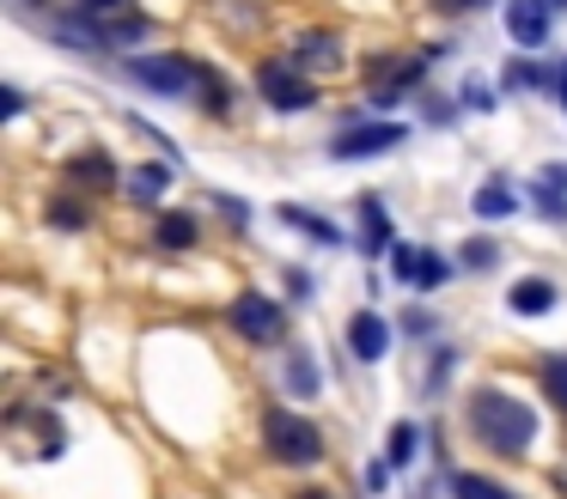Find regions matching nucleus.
Returning a JSON list of instances; mask_svg holds the SVG:
<instances>
[{
    "instance_id": "1",
    "label": "nucleus",
    "mask_w": 567,
    "mask_h": 499,
    "mask_svg": "<svg viewBox=\"0 0 567 499\" xmlns=\"http://www.w3.org/2000/svg\"><path fill=\"white\" fill-rule=\"evenodd\" d=\"M457 420H464L470 445L488 450L494 462H530L543 445V414L506 384H470Z\"/></svg>"
},
{
    "instance_id": "2",
    "label": "nucleus",
    "mask_w": 567,
    "mask_h": 499,
    "mask_svg": "<svg viewBox=\"0 0 567 499\" xmlns=\"http://www.w3.org/2000/svg\"><path fill=\"white\" fill-rule=\"evenodd\" d=\"M257 450H262V462H269V469L311 475L323 457H330V433H323L306 408H293V402H262V414H257Z\"/></svg>"
},
{
    "instance_id": "3",
    "label": "nucleus",
    "mask_w": 567,
    "mask_h": 499,
    "mask_svg": "<svg viewBox=\"0 0 567 499\" xmlns=\"http://www.w3.org/2000/svg\"><path fill=\"white\" fill-rule=\"evenodd\" d=\"M445 55V43H421V49H372L367 61H360V80H367V110L372 116H391L396 104H409V97L427 85L433 61Z\"/></svg>"
},
{
    "instance_id": "4",
    "label": "nucleus",
    "mask_w": 567,
    "mask_h": 499,
    "mask_svg": "<svg viewBox=\"0 0 567 499\" xmlns=\"http://www.w3.org/2000/svg\"><path fill=\"white\" fill-rule=\"evenodd\" d=\"M250 92H257V104L275 110V116H311V110L323 104L318 73H306L293 55H287V49L257 55V67H250Z\"/></svg>"
},
{
    "instance_id": "5",
    "label": "nucleus",
    "mask_w": 567,
    "mask_h": 499,
    "mask_svg": "<svg viewBox=\"0 0 567 499\" xmlns=\"http://www.w3.org/2000/svg\"><path fill=\"white\" fill-rule=\"evenodd\" d=\"M196 73H202V55H189V49H135V55L116 61L123 85H135L147 97H172V104H184L196 92Z\"/></svg>"
},
{
    "instance_id": "6",
    "label": "nucleus",
    "mask_w": 567,
    "mask_h": 499,
    "mask_svg": "<svg viewBox=\"0 0 567 499\" xmlns=\"http://www.w3.org/2000/svg\"><path fill=\"white\" fill-rule=\"evenodd\" d=\"M396 146H409V122L372 116V110H348V116H336L330 141H323V158L330 165H367V158H384Z\"/></svg>"
},
{
    "instance_id": "7",
    "label": "nucleus",
    "mask_w": 567,
    "mask_h": 499,
    "mask_svg": "<svg viewBox=\"0 0 567 499\" xmlns=\"http://www.w3.org/2000/svg\"><path fill=\"white\" fill-rule=\"evenodd\" d=\"M226 335L245 341V347L269 353V347H287V299H275V292L262 287H238L233 299H226Z\"/></svg>"
},
{
    "instance_id": "8",
    "label": "nucleus",
    "mask_w": 567,
    "mask_h": 499,
    "mask_svg": "<svg viewBox=\"0 0 567 499\" xmlns=\"http://www.w3.org/2000/svg\"><path fill=\"white\" fill-rule=\"evenodd\" d=\"M123 177H128V170L116 165V153H111V146H99V141L74 146V153L62 158V183H68V189H80V195H92V201L116 195V189H123Z\"/></svg>"
},
{
    "instance_id": "9",
    "label": "nucleus",
    "mask_w": 567,
    "mask_h": 499,
    "mask_svg": "<svg viewBox=\"0 0 567 499\" xmlns=\"http://www.w3.org/2000/svg\"><path fill=\"white\" fill-rule=\"evenodd\" d=\"M555 19H561V12H555L549 0H501V31L518 55H543L549 37H555Z\"/></svg>"
},
{
    "instance_id": "10",
    "label": "nucleus",
    "mask_w": 567,
    "mask_h": 499,
    "mask_svg": "<svg viewBox=\"0 0 567 499\" xmlns=\"http://www.w3.org/2000/svg\"><path fill=\"white\" fill-rule=\"evenodd\" d=\"M238 104H245L238 80L220 67V61L202 55V73H196V92H189V110H196L202 122H214V128H233V122H238Z\"/></svg>"
},
{
    "instance_id": "11",
    "label": "nucleus",
    "mask_w": 567,
    "mask_h": 499,
    "mask_svg": "<svg viewBox=\"0 0 567 499\" xmlns=\"http://www.w3.org/2000/svg\"><path fill=\"white\" fill-rule=\"evenodd\" d=\"M403 341V329L391 323V316L379 311V304H360V311H348V323H342V347L354 353L360 365H379V360H391V347Z\"/></svg>"
},
{
    "instance_id": "12",
    "label": "nucleus",
    "mask_w": 567,
    "mask_h": 499,
    "mask_svg": "<svg viewBox=\"0 0 567 499\" xmlns=\"http://www.w3.org/2000/svg\"><path fill=\"white\" fill-rule=\"evenodd\" d=\"M384 262H391V280H396V287H409V292H440L445 280L457 274V262H445L440 250H427V243H403V238L391 243Z\"/></svg>"
},
{
    "instance_id": "13",
    "label": "nucleus",
    "mask_w": 567,
    "mask_h": 499,
    "mask_svg": "<svg viewBox=\"0 0 567 499\" xmlns=\"http://www.w3.org/2000/svg\"><path fill=\"white\" fill-rule=\"evenodd\" d=\"M287 55L299 61L306 73H342L348 67V37L336 31V24H299L293 37H287Z\"/></svg>"
},
{
    "instance_id": "14",
    "label": "nucleus",
    "mask_w": 567,
    "mask_h": 499,
    "mask_svg": "<svg viewBox=\"0 0 567 499\" xmlns=\"http://www.w3.org/2000/svg\"><path fill=\"white\" fill-rule=\"evenodd\" d=\"M202 238H208V226H202L196 207H159V214L147 219V243L159 256H196Z\"/></svg>"
},
{
    "instance_id": "15",
    "label": "nucleus",
    "mask_w": 567,
    "mask_h": 499,
    "mask_svg": "<svg viewBox=\"0 0 567 499\" xmlns=\"http://www.w3.org/2000/svg\"><path fill=\"white\" fill-rule=\"evenodd\" d=\"M172 183H177L172 158H141V165H128V177H123V201L135 207V214H159V207H172L165 201Z\"/></svg>"
},
{
    "instance_id": "16",
    "label": "nucleus",
    "mask_w": 567,
    "mask_h": 499,
    "mask_svg": "<svg viewBox=\"0 0 567 499\" xmlns=\"http://www.w3.org/2000/svg\"><path fill=\"white\" fill-rule=\"evenodd\" d=\"M38 214H43V226L62 231V238H80V231L99 226V201H92V195H80V189H68V183H62V189L43 195Z\"/></svg>"
},
{
    "instance_id": "17",
    "label": "nucleus",
    "mask_w": 567,
    "mask_h": 499,
    "mask_svg": "<svg viewBox=\"0 0 567 499\" xmlns=\"http://www.w3.org/2000/svg\"><path fill=\"white\" fill-rule=\"evenodd\" d=\"M506 311H513L518 323L555 316V311H561V280H555V274H518L513 287H506Z\"/></svg>"
},
{
    "instance_id": "18",
    "label": "nucleus",
    "mask_w": 567,
    "mask_h": 499,
    "mask_svg": "<svg viewBox=\"0 0 567 499\" xmlns=\"http://www.w3.org/2000/svg\"><path fill=\"white\" fill-rule=\"evenodd\" d=\"M354 226H360V256H391L396 226H391V207H384L379 189H367L354 201Z\"/></svg>"
},
{
    "instance_id": "19",
    "label": "nucleus",
    "mask_w": 567,
    "mask_h": 499,
    "mask_svg": "<svg viewBox=\"0 0 567 499\" xmlns=\"http://www.w3.org/2000/svg\"><path fill=\"white\" fill-rule=\"evenodd\" d=\"M530 384H537L543 408H549L555 420H567V347H543L537 360H530Z\"/></svg>"
},
{
    "instance_id": "20",
    "label": "nucleus",
    "mask_w": 567,
    "mask_h": 499,
    "mask_svg": "<svg viewBox=\"0 0 567 499\" xmlns=\"http://www.w3.org/2000/svg\"><path fill=\"white\" fill-rule=\"evenodd\" d=\"M530 214L549 219V226H567V165L561 158L537 165V177H530Z\"/></svg>"
},
{
    "instance_id": "21",
    "label": "nucleus",
    "mask_w": 567,
    "mask_h": 499,
    "mask_svg": "<svg viewBox=\"0 0 567 499\" xmlns=\"http://www.w3.org/2000/svg\"><path fill=\"white\" fill-rule=\"evenodd\" d=\"M281 389L293 402H311L323 389V372H318V353L306 347V341H293V347L281 353Z\"/></svg>"
},
{
    "instance_id": "22",
    "label": "nucleus",
    "mask_w": 567,
    "mask_h": 499,
    "mask_svg": "<svg viewBox=\"0 0 567 499\" xmlns=\"http://www.w3.org/2000/svg\"><path fill=\"white\" fill-rule=\"evenodd\" d=\"M555 73H561V67H549L543 55H506V67H501V92H506V97L555 92Z\"/></svg>"
},
{
    "instance_id": "23",
    "label": "nucleus",
    "mask_w": 567,
    "mask_h": 499,
    "mask_svg": "<svg viewBox=\"0 0 567 499\" xmlns=\"http://www.w3.org/2000/svg\"><path fill=\"white\" fill-rule=\"evenodd\" d=\"M518 189H513V177H501V170H494V177H482L476 189H470V214L476 219H513L518 214Z\"/></svg>"
},
{
    "instance_id": "24",
    "label": "nucleus",
    "mask_w": 567,
    "mask_h": 499,
    "mask_svg": "<svg viewBox=\"0 0 567 499\" xmlns=\"http://www.w3.org/2000/svg\"><path fill=\"white\" fill-rule=\"evenodd\" d=\"M452 372H457V347H452V341H427V360H421L415 396H421V402H440L445 384H452Z\"/></svg>"
},
{
    "instance_id": "25",
    "label": "nucleus",
    "mask_w": 567,
    "mask_h": 499,
    "mask_svg": "<svg viewBox=\"0 0 567 499\" xmlns=\"http://www.w3.org/2000/svg\"><path fill=\"white\" fill-rule=\"evenodd\" d=\"M445 487H452V499H525L513 481H501V475H488V469H452Z\"/></svg>"
},
{
    "instance_id": "26",
    "label": "nucleus",
    "mask_w": 567,
    "mask_h": 499,
    "mask_svg": "<svg viewBox=\"0 0 567 499\" xmlns=\"http://www.w3.org/2000/svg\"><path fill=\"white\" fill-rule=\"evenodd\" d=\"M275 219H281L287 231H306L311 243H342V226H336V219L311 214V207H299V201H281V207H275Z\"/></svg>"
},
{
    "instance_id": "27",
    "label": "nucleus",
    "mask_w": 567,
    "mask_h": 499,
    "mask_svg": "<svg viewBox=\"0 0 567 499\" xmlns=\"http://www.w3.org/2000/svg\"><path fill=\"white\" fill-rule=\"evenodd\" d=\"M501 262H506V243L488 238V231H476V238L457 243V268H464V274H494Z\"/></svg>"
},
{
    "instance_id": "28",
    "label": "nucleus",
    "mask_w": 567,
    "mask_h": 499,
    "mask_svg": "<svg viewBox=\"0 0 567 499\" xmlns=\"http://www.w3.org/2000/svg\"><path fill=\"white\" fill-rule=\"evenodd\" d=\"M415 457H421V426L415 420H396L391 433H384V462H391V469H409Z\"/></svg>"
},
{
    "instance_id": "29",
    "label": "nucleus",
    "mask_w": 567,
    "mask_h": 499,
    "mask_svg": "<svg viewBox=\"0 0 567 499\" xmlns=\"http://www.w3.org/2000/svg\"><path fill=\"white\" fill-rule=\"evenodd\" d=\"M396 329H403L409 341H440V316H433V304H421V299L396 316Z\"/></svg>"
},
{
    "instance_id": "30",
    "label": "nucleus",
    "mask_w": 567,
    "mask_h": 499,
    "mask_svg": "<svg viewBox=\"0 0 567 499\" xmlns=\"http://www.w3.org/2000/svg\"><path fill=\"white\" fill-rule=\"evenodd\" d=\"M457 97H464V110H470V116H488V110H501V85H488V80H464V92H457Z\"/></svg>"
},
{
    "instance_id": "31",
    "label": "nucleus",
    "mask_w": 567,
    "mask_h": 499,
    "mask_svg": "<svg viewBox=\"0 0 567 499\" xmlns=\"http://www.w3.org/2000/svg\"><path fill=\"white\" fill-rule=\"evenodd\" d=\"M311 292H318V280H311L306 268H287V274H281V299H293V304H311Z\"/></svg>"
},
{
    "instance_id": "32",
    "label": "nucleus",
    "mask_w": 567,
    "mask_h": 499,
    "mask_svg": "<svg viewBox=\"0 0 567 499\" xmlns=\"http://www.w3.org/2000/svg\"><path fill=\"white\" fill-rule=\"evenodd\" d=\"M214 207H220V219H226L233 231L250 226V201H238V195H214Z\"/></svg>"
},
{
    "instance_id": "33",
    "label": "nucleus",
    "mask_w": 567,
    "mask_h": 499,
    "mask_svg": "<svg viewBox=\"0 0 567 499\" xmlns=\"http://www.w3.org/2000/svg\"><path fill=\"white\" fill-rule=\"evenodd\" d=\"M25 92H19V85H7V92H0V116H7V122H19V116H25Z\"/></svg>"
},
{
    "instance_id": "34",
    "label": "nucleus",
    "mask_w": 567,
    "mask_h": 499,
    "mask_svg": "<svg viewBox=\"0 0 567 499\" xmlns=\"http://www.w3.org/2000/svg\"><path fill=\"white\" fill-rule=\"evenodd\" d=\"M488 0H433V12H445V19H464V12H482Z\"/></svg>"
},
{
    "instance_id": "35",
    "label": "nucleus",
    "mask_w": 567,
    "mask_h": 499,
    "mask_svg": "<svg viewBox=\"0 0 567 499\" xmlns=\"http://www.w3.org/2000/svg\"><path fill=\"white\" fill-rule=\"evenodd\" d=\"M287 499H342V493H336V487H323V481H299Z\"/></svg>"
},
{
    "instance_id": "36",
    "label": "nucleus",
    "mask_w": 567,
    "mask_h": 499,
    "mask_svg": "<svg viewBox=\"0 0 567 499\" xmlns=\"http://www.w3.org/2000/svg\"><path fill=\"white\" fill-rule=\"evenodd\" d=\"M74 7H86V12H128V0H74Z\"/></svg>"
},
{
    "instance_id": "37",
    "label": "nucleus",
    "mask_w": 567,
    "mask_h": 499,
    "mask_svg": "<svg viewBox=\"0 0 567 499\" xmlns=\"http://www.w3.org/2000/svg\"><path fill=\"white\" fill-rule=\"evenodd\" d=\"M555 67H561V73H555V104H561V116H567V55L555 61Z\"/></svg>"
},
{
    "instance_id": "38",
    "label": "nucleus",
    "mask_w": 567,
    "mask_h": 499,
    "mask_svg": "<svg viewBox=\"0 0 567 499\" xmlns=\"http://www.w3.org/2000/svg\"><path fill=\"white\" fill-rule=\"evenodd\" d=\"M549 487H555V499H567V462H555V469H549Z\"/></svg>"
},
{
    "instance_id": "39",
    "label": "nucleus",
    "mask_w": 567,
    "mask_h": 499,
    "mask_svg": "<svg viewBox=\"0 0 567 499\" xmlns=\"http://www.w3.org/2000/svg\"><path fill=\"white\" fill-rule=\"evenodd\" d=\"M19 7H25V12H43V7H55V0H19Z\"/></svg>"
},
{
    "instance_id": "40",
    "label": "nucleus",
    "mask_w": 567,
    "mask_h": 499,
    "mask_svg": "<svg viewBox=\"0 0 567 499\" xmlns=\"http://www.w3.org/2000/svg\"><path fill=\"white\" fill-rule=\"evenodd\" d=\"M549 7H555V12H567V0H549Z\"/></svg>"
}]
</instances>
